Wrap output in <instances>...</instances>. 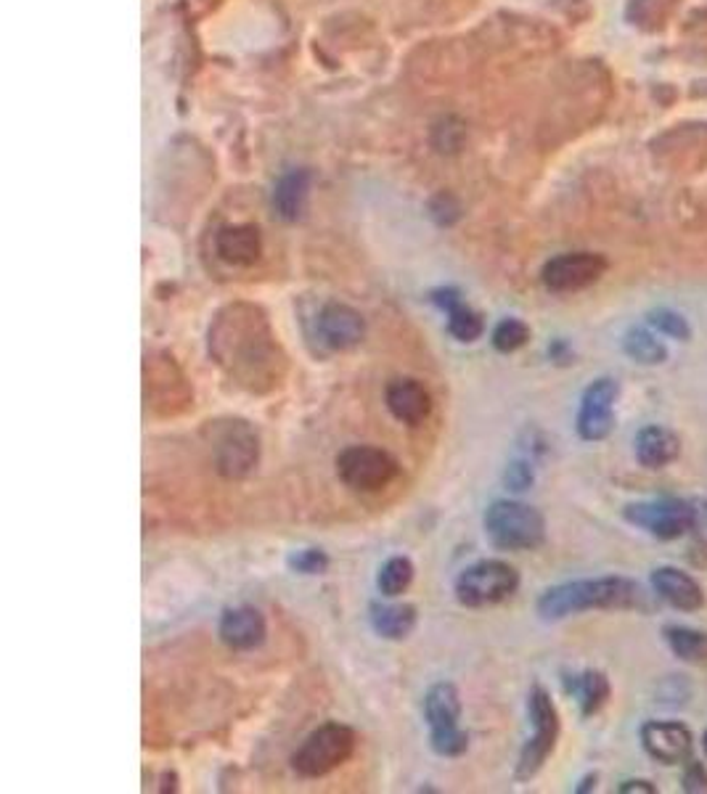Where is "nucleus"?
Instances as JSON below:
<instances>
[{"label": "nucleus", "instance_id": "obj_1", "mask_svg": "<svg viewBox=\"0 0 707 794\" xmlns=\"http://www.w3.org/2000/svg\"><path fill=\"white\" fill-rule=\"evenodd\" d=\"M207 355L236 390L270 395L284 384L289 355L276 337L268 313L255 303H229L207 329Z\"/></svg>", "mask_w": 707, "mask_h": 794}, {"label": "nucleus", "instance_id": "obj_2", "mask_svg": "<svg viewBox=\"0 0 707 794\" xmlns=\"http://www.w3.org/2000/svg\"><path fill=\"white\" fill-rule=\"evenodd\" d=\"M647 594L631 577H588V581H570L562 586L544 590L538 599V614L546 623L573 618V614L592 612V609H644Z\"/></svg>", "mask_w": 707, "mask_h": 794}, {"label": "nucleus", "instance_id": "obj_3", "mask_svg": "<svg viewBox=\"0 0 707 794\" xmlns=\"http://www.w3.org/2000/svg\"><path fill=\"white\" fill-rule=\"evenodd\" d=\"M215 472L223 479H247L260 464V435L247 418H212L202 427Z\"/></svg>", "mask_w": 707, "mask_h": 794}, {"label": "nucleus", "instance_id": "obj_4", "mask_svg": "<svg viewBox=\"0 0 707 794\" xmlns=\"http://www.w3.org/2000/svg\"><path fill=\"white\" fill-rule=\"evenodd\" d=\"M144 403L159 418L183 416L194 405V387L168 350L144 355Z\"/></svg>", "mask_w": 707, "mask_h": 794}, {"label": "nucleus", "instance_id": "obj_5", "mask_svg": "<svg viewBox=\"0 0 707 794\" xmlns=\"http://www.w3.org/2000/svg\"><path fill=\"white\" fill-rule=\"evenodd\" d=\"M485 535L501 551H533L544 546L546 520L522 501H496L483 516Z\"/></svg>", "mask_w": 707, "mask_h": 794}, {"label": "nucleus", "instance_id": "obj_6", "mask_svg": "<svg viewBox=\"0 0 707 794\" xmlns=\"http://www.w3.org/2000/svg\"><path fill=\"white\" fill-rule=\"evenodd\" d=\"M355 731L344 723H324L313 731L292 755L294 773L303 779H321L344 766L355 753Z\"/></svg>", "mask_w": 707, "mask_h": 794}, {"label": "nucleus", "instance_id": "obj_7", "mask_svg": "<svg viewBox=\"0 0 707 794\" xmlns=\"http://www.w3.org/2000/svg\"><path fill=\"white\" fill-rule=\"evenodd\" d=\"M527 718H531L533 736L522 747L520 760H516V781H531L540 773L559 738V712L551 701V694L544 686H533L527 694Z\"/></svg>", "mask_w": 707, "mask_h": 794}, {"label": "nucleus", "instance_id": "obj_8", "mask_svg": "<svg viewBox=\"0 0 707 794\" xmlns=\"http://www.w3.org/2000/svg\"><path fill=\"white\" fill-rule=\"evenodd\" d=\"M516 588H520V572L501 559H483V562L470 564L459 572L456 583H453L456 601L470 609L501 604V601L512 599Z\"/></svg>", "mask_w": 707, "mask_h": 794}, {"label": "nucleus", "instance_id": "obj_9", "mask_svg": "<svg viewBox=\"0 0 707 794\" xmlns=\"http://www.w3.org/2000/svg\"><path fill=\"white\" fill-rule=\"evenodd\" d=\"M337 474L350 490L379 492L395 482L401 464L392 453L374 445H350L337 455Z\"/></svg>", "mask_w": 707, "mask_h": 794}, {"label": "nucleus", "instance_id": "obj_10", "mask_svg": "<svg viewBox=\"0 0 707 794\" xmlns=\"http://www.w3.org/2000/svg\"><path fill=\"white\" fill-rule=\"evenodd\" d=\"M625 520L631 525L647 529L657 540L684 538L694 527V501H679V498H662V501L631 503L625 506Z\"/></svg>", "mask_w": 707, "mask_h": 794}, {"label": "nucleus", "instance_id": "obj_11", "mask_svg": "<svg viewBox=\"0 0 707 794\" xmlns=\"http://www.w3.org/2000/svg\"><path fill=\"white\" fill-rule=\"evenodd\" d=\"M313 340L321 344L326 353H350L366 340L364 316L344 303H326L318 307L316 321H313Z\"/></svg>", "mask_w": 707, "mask_h": 794}, {"label": "nucleus", "instance_id": "obj_12", "mask_svg": "<svg viewBox=\"0 0 707 794\" xmlns=\"http://www.w3.org/2000/svg\"><path fill=\"white\" fill-rule=\"evenodd\" d=\"M607 273V260L596 252H568L551 257L540 270V281L554 294H573L594 286Z\"/></svg>", "mask_w": 707, "mask_h": 794}, {"label": "nucleus", "instance_id": "obj_13", "mask_svg": "<svg viewBox=\"0 0 707 794\" xmlns=\"http://www.w3.org/2000/svg\"><path fill=\"white\" fill-rule=\"evenodd\" d=\"M620 387L610 377H601L586 387L577 408L575 429L586 442L607 440L614 429V403H618Z\"/></svg>", "mask_w": 707, "mask_h": 794}, {"label": "nucleus", "instance_id": "obj_14", "mask_svg": "<svg viewBox=\"0 0 707 794\" xmlns=\"http://www.w3.org/2000/svg\"><path fill=\"white\" fill-rule=\"evenodd\" d=\"M692 731L675 720H649L642 725V744L649 757L666 766L684 762L692 755Z\"/></svg>", "mask_w": 707, "mask_h": 794}, {"label": "nucleus", "instance_id": "obj_15", "mask_svg": "<svg viewBox=\"0 0 707 794\" xmlns=\"http://www.w3.org/2000/svg\"><path fill=\"white\" fill-rule=\"evenodd\" d=\"M218 636L233 651H252L268 636L266 618L255 607H233L220 614Z\"/></svg>", "mask_w": 707, "mask_h": 794}, {"label": "nucleus", "instance_id": "obj_16", "mask_svg": "<svg viewBox=\"0 0 707 794\" xmlns=\"http://www.w3.org/2000/svg\"><path fill=\"white\" fill-rule=\"evenodd\" d=\"M429 303L438 305L442 313H446V323H448V334L453 337L456 342L472 344L483 337L485 331V321L477 310H472L470 305L461 300V292L453 286H442L429 292Z\"/></svg>", "mask_w": 707, "mask_h": 794}, {"label": "nucleus", "instance_id": "obj_17", "mask_svg": "<svg viewBox=\"0 0 707 794\" xmlns=\"http://www.w3.org/2000/svg\"><path fill=\"white\" fill-rule=\"evenodd\" d=\"M387 411L398 418L401 424L409 427H419L424 418L432 411V398H429L427 387L419 379H395L387 384L385 390Z\"/></svg>", "mask_w": 707, "mask_h": 794}, {"label": "nucleus", "instance_id": "obj_18", "mask_svg": "<svg viewBox=\"0 0 707 794\" xmlns=\"http://www.w3.org/2000/svg\"><path fill=\"white\" fill-rule=\"evenodd\" d=\"M651 588L662 601H668L673 609H681V612H697V609L705 607L703 586L692 575H686L684 570H655L651 572Z\"/></svg>", "mask_w": 707, "mask_h": 794}, {"label": "nucleus", "instance_id": "obj_19", "mask_svg": "<svg viewBox=\"0 0 707 794\" xmlns=\"http://www.w3.org/2000/svg\"><path fill=\"white\" fill-rule=\"evenodd\" d=\"M218 257L229 265L249 268L260 260L263 255V236L255 225H229L215 239Z\"/></svg>", "mask_w": 707, "mask_h": 794}, {"label": "nucleus", "instance_id": "obj_20", "mask_svg": "<svg viewBox=\"0 0 707 794\" xmlns=\"http://www.w3.org/2000/svg\"><path fill=\"white\" fill-rule=\"evenodd\" d=\"M416 607L403 604V601H374L368 607V620L377 636L387 638V642H403L414 633L416 627Z\"/></svg>", "mask_w": 707, "mask_h": 794}, {"label": "nucleus", "instance_id": "obj_21", "mask_svg": "<svg viewBox=\"0 0 707 794\" xmlns=\"http://www.w3.org/2000/svg\"><path fill=\"white\" fill-rule=\"evenodd\" d=\"M681 453V442L666 427H644L636 435V459L647 469H662L673 464Z\"/></svg>", "mask_w": 707, "mask_h": 794}, {"label": "nucleus", "instance_id": "obj_22", "mask_svg": "<svg viewBox=\"0 0 707 794\" xmlns=\"http://www.w3.org/2000/svg\"><path fill=\"white\" fill-rule=\"evenodd\" d=\"M310 194V175L305 170H289L279 178L273 188V209L281 220L294 223L303 218Z\"/></svg>", "mask_w": 707, "mask_h": 794}, {"label": "nucleus", "instance_id": "obj_23", "mask_svg": "<svg viewBox=\"0 0 707 794\" xmlns=\"http://www.w3.org/2000/svg\"><path fill=\"white\" fill-rule=\"evenodd\" d=\"M461 718V697L459 688L453 683L440 681L429 686L424 694V720H427L429 731H442L459 725Z\"/></svg>", "mask_w": 707, "mask_h": 794}, {"label": "nucleus", "instance_id": "obj_24", "mask_svg": "<svg viewBox=\"0 0 707 794\" xmlns=\"http://www.w3.org/2000/svg\"><path fill=\"white\" fill-rule=\"evenodd\" d=\"M564 688L568 694H573L581 705V712L586 718L596 716L601 707L607 705L610 699V681H607L605 673L599 670H586V673H577V675H564Z\"/></svg>", "mask_w": 707, "mask_h": 794}, {"label": "nucleus", "instance_id": "obj_25", "mask_svg": "<svg viewBox=\"0 0 707 794\" xmlns=\"http://www.w3.org/2000/svg\"><path fill=\"white\" fill-rule=\"evenodd\" d=\"M623 350L629 358H633L642 366H660L662 361L668 358L666 344L657 340L655 329L651 326H633V329L625 334Z\"/></svg>", "mask_w": 707, "mask_h": 794}, {"label": "nucleus", "instance_id": "obj_26", "mask_svg": "<svg viewBox=\"0 0 707 794\" xmlns=\"http://www.w3.org/2000/svg\"><path fill=\"white\" fill-rule=\"evenodd\" d=\"M666 642L679 660L688 664L707 662V633L684 625H670L666 627Z\"/></svg>", "mask_w": 707, "mask_h": 794}, {"label": "nucleus", "instance_id": "obj_27", "mask_svg": "<svg viewBox=\"0 0 707 794\" xmlns=\"http://www.w3.org/2000/svg\"><path fill=\"white\" fill-rule=\"evenodd\" d=\"M414 562L409 557H390L387 562L379 567L377 575V588L385 599H398L403 596L405 590L411 588L414 583Z\"/></svg>", "mask_w": 707, "mask_h": 794}, {"label": "nucleus", "instance_id": "obj_28", "mask_svg": "<svg viewBox=\"0 0 707 794\" xmlns=\"http://www.w3.org/2000/svg\"><path fill=\"white\" fill-rule=\"evenodd\" d=\"M527 342H531V326L520 321V318H503L501 323H496L493 334H490V344L503 355L516 353Z\"/></svg>", "mask_w": 707, "mask_h": 794}, {"label": "nucleus", "instance_id": "obj_29", "mask_svg": "<svg viewBox=\"0 0 707 794\" xmlns=\"http://www.w3.org/2000/svg\"><path fill=\"white\" fill-rule=\"evenodd\" d=\"M429 747L440 757H461L470 749V736L459 725L442 731H429Z\"/></svg>", "mask_w": 707, "mask_h": 794}, {"label": "nucleus", "instance_id": "obj_30", "mask_svg": "<svg viewBox=\"0 0 707 794\" xmlns=\"http://www.w3.org/2000/svg\"><path fill=\"white\" fill-rule=\"evenodd\" d=\"M647 323L655 331H660V334L670 337V340L684 342V340H688V337H692V329H688L686 318L681 316V313L668 310V307H662V310H651L647 316Z\"/></svg>", "mask_w": 707, "mask_h": 794}, {"label": "nucleus", "instance_id": "obj_31", "mask_svg": "<svg viewBox=\"0 0 707 794\" xmlns=\"http://www.w3.org/2000/svg\"><path fill=\"white\" fill-rule=\"evenodd\" d=\"M329 564V553L321 549H300L287 557V567L297 575H324Z\"/></svg>", "mask_w": 707, "mask_h": 794}, {"label": "nucleus", "instance_id": "obj_32", "mask_svg": "<svg viewBox=\"0 0 707 794\" xmlns=\"http://www.w3.org/2000/svg\"><path fill=\"white\" fill-rule=\"evenodd\" d=\"M533 477H536V474H533V466L527 464V461H512L507 474H503V482H507L509 490L522 492L531 488Z\"/></svg>", "mask_w": 707, "mask_h": 794}, {"label": "nucleus", "instance_id": "obj_33", "mask_svg": "<svg viewBox=\"0 0 707 794\" xmlns=\"http://www.w3.org/2000/svg\"><path fill=\"white\" fill-rule=\"evenodd\" d=\"M684 792H707V773L699 762H688V768L684 771Z\"/></svg>", "mask_w": 707, "mask_h": 794}, {"label": "nucleus", "instance_id": "obj_34", "mask_svg": "<svg viewBox=\"0 0 707 794\" xmlns=\"http://www.w3.org/2000/svg\"><path fill=\"white\" fill-rule=\"evenodd\" d=\"M692 533L697 535L699 543L707 546V501H694V527Z\"/></svg>", "mask_w": 707, "mask_h": 794}, {"label": "nucleus", "instance_id": "obj_35", "mask_svg": "<svg viewBox=\"0 0 707 794\" xmlns=\"http://www.w3.org/2000/svg\"><path fill=\"white\" fill-rule=\"evenodd\" d=\"M618 792L620 794H655L657 790L649 784V781L633 779V781H625V784H620Z\"/></svg>", "mask_w": 707, "mask_h": 794}, {"label": "nucleus", "instance_id": "obj_36", "mask_svg": "<svg viewBox=\"0 0 707 794\" xmlns=\"http://www.w3.org/2000/svg\"><path fill=\"white\" fill-rule=\"evenodd\" d=\"M549 355H551V361H554V363H570V361H573V350H570V344L564 340H557L554 344H551Z\"/></svg>", "mask_w": 707, "mask_h": 794}, {"label": "nucleus", "instance_id": "obj_37", "mask_svg": "<svg viewBox=\"0 0 707 794\" xmlns=\"http://www.w3.org/2000/svg\"><path fill=\"white\" fill-rule=\"evenodd\" d=\"M159 792H178V773L164 771L159 775Z\"/></svg>", "mask_w": 707, "mask_h": 794}, {"label": "nucleus", "instance_id": "obj_38", "mask_svg": "<svg viewBox=\"0 0 707 794\" xmlns=\"http://www.w3.org/2000/svg\"><path fill=\"white\" fill-rule=\"evenodd\" d=\"M596 779H599V775H596V773H588V775H586V779H583V781H581V786H575V792H577V794H583V792H592V790H594V786H596Z\"/></svg>", "mask_w": 707, "mask_h": 794}, {"label": "nucleus", "instance_id": "obj_39", "mask_svg": "<svg viewBox=\"0 0 707 794\" xmlns=\"http://www.w3.org/2000/svg\"><path fill=\"white\" fill-rule=\"evenodd\" d=\"M703 747H705V755H707V731H705V736H703Z\"/></svg>", "mask_w": 707, "mask_h": 794}]
</instances>
